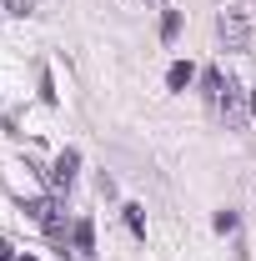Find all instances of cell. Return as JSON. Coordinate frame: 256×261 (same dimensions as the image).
Masks as SVG:
<instances>
[{
    "label": "cell",
    "instance_id": "obj_3",
    "mask_svg": "<svg viewBox=\"0 0 256 261\" xmlns=\"http://www.w3.org/2000/svg\"><path fill=\"white\" fill-rule=\"evenodd\" d=\"M70 246H75L81 256H96V226H91V221H75V226H70Z\"/></svg>",
    "mask_w": 256,
    "mask_h": 261
},
{
    "label": "cell",
    "instance_id": "obj_10",
    "mask_svg": "<svg viewBox=\"0 0 256 261\" xmlns=\"http://www.w3.org/2000/svg\"><path fill=\"white\" fill-rule=\"evenodd\" d=\"M0 261H10V246H5V241H0Z\"/></svg>",
    "mask_w": 256,
    "mask_h": 261
},
{
    "label": "cell",
    "instance_id": "obj_7",
    "mask_svg": "<svg viewBox=\"0 0 256 261\" xmlns=\"http://www.w3.org/2000/svg\"><path fill=\"white\" fill-rule=\"evenodd\" d=\"M126 226L136 231V236H146V211H141V206H126Z\"/></svg>",
    "mask_w": 256,
    "mask_h": 261
},
{
    "label": "cell",
    "instance_id": "obj_1",
    "mask_svg": "<svg viewBox=\"0 0 256 261\" xmlns=\"http://www.w3.org/2000/svg\"><path fill=\"white\" fill-rule=\"evenodd\" d=\"M216 31H221L226 50H251V20H246V10H221Z\"/></svg>",
    "mask_w": 256,
    "mask_h": 261
},
{
    "label": "cell",
    "instance_id": "obj_6",
    "mask_svg": "<svg viewBox=\"0 0 256 261\" xmlns=\"http://www.w3.org/2000/svg\"><path fill=\"white\" fill-rule=\"evenodd\" d=\"M176 31H181V15L166 10V15H161V40H176Z\"/></svg>",
    "mask_w": 256,
    "mask_h": 261
},
{
    "label": "cell",
    "instance_id": "obj_9",
    "mask_svg": "<svg viewBox=\"0 0 256 261\" xmlns=\"http://www.w3.org/2000/svg\"><path fill=\"white\" fill-rule=\"evenodd\" d=\"M10 10H15V15H25V10H31V0H10Z\"/></svg>",
    "mask_w": 256,
    "mask_h": 261
},
{
    "label": "cell",
    "instance_id": "obj_2",
    "mask_svg": "<svg viewBox=\"0 0 256 261\" xmlns=\"http://www.w3.org/2000/svg\"><path fill=\"white\" fill-rule=\"evenodd\" d=\"M25 211H31V221H40V226L50 231L56 241H65V226H61V211H56V201H45V196H40V201H31Z\"/></svg>",
    "mask_w": 256,
    "mask_h": 261
},
{
    "label": "cell",
    "instance_id": "obj_5",
    "mask_svg": "<svg viewBox=\"0 0 256 261\" xmlns=\"http://www.w3.org/2000/svg\"><path fill=\"white\" fill-rule=\"evenodd\" d=\"M166 86H171V91H186V86H191V65L176 61L171 70H166Z\"/></svg>",
    "mask_w": 256,
    "mask_h": 261
},
{
    "label": "cell",
    "instance_id": "obj_8",
    "mask_svg": "<svg viewBox=\"0 0 256 261\" xmlns=\"http://www.w3.org/2000/svg\"><path fill=\"white\" fill-rule=\"evenodd\" d=\"M216 231H236V211H216Z\"/></svg>",
    "mask_w": 256,
    "mask_h": 261
},
{
    "label": "cell",
    "instance_id": "obj_11",
    "mask_svg": "<svg viewBox=\"0 0 256 261\" xmlns=\"http://www.w3.org/2000/svg\"><path fill=\"white\" fill-rule=\"evenodd\" d=\"M251 111H256V91H251Z\"/></svg>",
    "mask_w": 256,
    "mask_h": 261
},
{
    "label": "cell",
    "instance_id": "obj_4",
    "mask_svg": "<svg viewBox=\"0 0 256 261\" xmlns=\"http://www.w3.org/2000/svg\"><path fill=\"white\" fill-rule=\"evenodd\" d=\"M75 166H81V156L65 151L61 161H56V171H50V181H56V186H70V181H75Z\"/></svg>",
    "mask_w": 256,
    "mask_h": 261
}]
</instances>
